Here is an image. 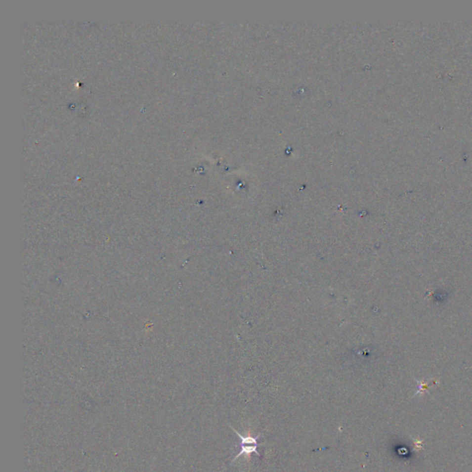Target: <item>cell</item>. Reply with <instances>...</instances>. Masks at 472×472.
I'll use <instances>...</instances> for the list:
<instances>
[{"label": "cell", "mask_w": 472, "mask_h": 472, "mask_svg": "<svg viewBox=\"0 0 472 472\" xmlns=\"http://www.w3.org/2000/svg\"><path fill=\"white\" fill-rule=\"evenodd\" d=\"M257 446H258V444L241 445V450H240L239 453L236 455V457L233 459V461H235L236 459H239L240 457L243 456V455L247 456L248 459H250L252 453H255V454H257L258 457H261V455H260L258 451H257Z\"/></svg>", "instance_id": "6da1fadb"}]
</instances>
